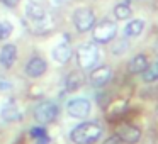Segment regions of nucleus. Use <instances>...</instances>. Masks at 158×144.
<instances>
[{
  "label": "nucleus",
  "mask_w": 158,
  "mask_h": 144,
  "mask_svg": "<svg viewBox=\"0 0 158 144\" xmlns=\"http://www.w3.org/2000/svg\"><path fill=\"white\" fill-rule=\"evenodd\" d=\"M102 134L104 129L99 122H82L70 132V139L75 144H95Z\"/></svg>",
  "instance_id": "f257e3e1"
},
{
  "label": "nucleus",
  "mask_w": 158,
  "mask_h": 144,
  "mask_svg": "<svg viewBox=\"0 0 158 144\" xmlns=\"http://www.w3.org/2000/svg\"><path fill=\"white\" fill-rule=\"evenodd\" d=\"M77 63L82 70H92L95 68V65L99 63L100 58V51L97 48V44L94 42H85V44H80L77 48Z\"/></svg>",
  "instance_id": "f03ea898"
},
{
  "label": "nucleus",
  "mask_w": 158,
  "mask_h": 144,
  "mask_svg": "<svg viewBox=\"0 0 158 144\" xmlns=\"http://www.w3.org/2000/svg\"><path fill=\"white\" fill-rule=\"evenodd\" d=\"M116 34H117V24L114 21H109V19L100 21L99 24H95L92 27V38H94V41L99 42V44H107V42H110L116 38Z\"/></svg>",
  "instance_id": "7ed1b4c3"
},
{
  "label": "nucleus",
  "mask_w": 158,
  "mask_h": 144,
  "mask_svg": "<svg viewBox=\"0 0 158 144\" xmlns=\"http://www.w3.org/2000/svg\"><path fill=\"white\" fill-rule=\"evenodd\" d=\"M58 105H56L55 102H51V100H44V102L38 103V105L34 107V112H32V115H34V119L38 120L41 126H46V124H51L53 120L58 117Z\"/></svg>",
  "instance_id": "20e7f679"
},
{
  "label": "nucleus",
  "mask_w": 158,
  "mask_h": 144,
  "mask_svg": "<svg viewBox=\"0 0 158 144\" xmlns=\"http://www.w3.org/2000/svg\"><path fill=\"white\" fill-rule=\"evenodd\" d=\"M73 24L78 32H89L95 26V14L89 7H80L73 12Z\"/></svg>",
  "instance_id": "39448f33"
},
{
  "label": "nucleus",
  "mask_w": 158,
  "mask_h": 144,
  "mask_svg": "<svg viewBox=\"0 0 158 144\" xmlns=\"http://www.w3.org/2000/svg\"><path fill=\"white\" fill-rule=\"evenodd\" d=\"M90 110H92V105L87 98H72L68 103H66V112L70 114L75 119H85L89 117Z\"/></svg>",
  "instance_id": "423d86ee"
},
{
  "label": "nucleus",
  "mask_w": 158,
  "mask_h": 144,
  "mask_svg": "<svg viewBox=\"0 0 158 144\" xmlns=\"http://www.w3.org/2000/svg\"><path fill=\"white\" fill-rule=\"evenodd\" d=\"M116 136L119 137L123 142H126V144H136V142H139L143 132H141V129H139V127H136V126L123 124V126L117 127Z\"/></svg>",
  "instance_id": "0eeeda50"
},
{
  "label": "nucleus",
  "mask_w": 158,
  "mask_h": 144,
  "mask_svg": "<svg viewBox=\"0 0 158 144\" xmlns=\"http://www.w3.org/2000/svg\"><path fill=\"white\" fill-rule=\"evenodd\" d=\"M46 70H48V63H46L41 56H32V58L26 63L24 71L29 78H41L46 73Z\"/></svg>",
  "instance_id": "6e6552de"
},
{
  "label": "nucleus",
  "mask_w": 158,
  "mask_h": 144,
  "mask_svg": "<svg viewBox=\"0 0 158 144\" xmlns=\"http://www.w3.org/2000/svg\"><path fill=\"white\" fill-rule=\"evenodd\" d=\"M89 80H90V83H92V86L100 88V86L107 85V83L112 80V70H110L109 66H99V68H92V73H90Z\"/></svg>",
  "instance_id": "1a4fd4ad"
},
{
  "label": "nucleus",
  "mask_w": 158,
  "mask_h": 144,
  "mask_svg": "<svg viewBox=\"0 0 158 144\" xmlns=\"http://www.w3.org/2000/svg\"><path fill=\"white\" fill-rule=\"evenodd\" d=\"M26 17H27L31 22H34V24H39V22H44L46 10L39 2L29 0L27 4H26Z\"/></svg>",
  "instance_id": "9d476101"
},
{
  "label": "nucleus",
  "mask_w": 158,
  "mask_h": 144,
  "mask_svg": "<svg viewBox=\"0 0 158 144\" xmlns=\"http://www.w3.org/2000/svg\"><path fill=\"white\" fill-rule=\"evenodd\" d=\"M51 56H53V59H55L56 63H60V65H66V63L72 59V56H73V49H72V46H70L66 41H63V42H60V44H56L55 48H53Z\"/></svg>",
  "instance_id": "9b49d317"
},
{
  "label": "nucleus",
  "mask_w": 158,
  "mask_h": 144,
  "mask_svg": "<svg viewBox=\"0 0 158 144\" xmlns=\"http://www.w3.org/2000/svg\"><path fill=\"white\" fill-rule=\"evenodd\" d=\"M17 59V48L15 44H5L4 48L0 49V66L5 70L12 68Z\"/></svg>",
  "instance_id": "f8f14e48"
},
{
  "label": "nucleus",
  "mask_w": 158,
  "mask_h": 144,
  "mask_svg": "<svg viewBox=\"0 0 158 144\" xmlns=\"http://www.w3.org/2000/svg\"><path fill=\"white\" fill-rule=\"evenodd\" d=\"M83 83H85V75L82 71H72L65 80V88L66 92H77Z\"/></svg>",
  "instance_id": "ddd939ff"
},
{
  "label": "nucleus",
  "mask_w": 158,
  "mask_h": 144,
  "mask_svg": "<svg viewBox=\"0 0 158 144\" xmlns=\"http://www.w3.org/2000/svg\"><path fill=\"white\" fill-rule=\"evenodd\" d=\"M148 66V58L144 54H136L127 65V70H129L131 75H138V73H143Z\"/></svg>",
  "instance_id": "4468645a"
},
{
  "label": "nucleus",
  "mask_w": 158,
  "mask_h": 144,
  "mask_svg": "<svg viewBox=\"0 0 158 144\" xmlns=\"http://www.w3.org/2000/svg\"><path fill=\"white\" fill-rule=\"evenodd\" d=\"M143 29H144V22L141 19H133L124 27V36L126 38H138L143 32Z\"/></svg>",
  "instance_id": "2eb2a0df"
},
{
  "label": "nucleus",
  "mask_w": 158,
  "mask_h": 144,
  "mask_svg": "<svg viewBox=\"0 0 158 144\" xmlns=\"http://www.w3.org/2000/svg\"><path fill=\"white\" fill-rule=\"evenodd\" d=\"M2 119L7 120V122L21 119V110H19V107L15 105V102L10 100V102H7L4 105V109H2Z\"/></svg>",
  "instance_id": "dca6fc26"
},
{
  "label": "nucleus",
  "mask_w": 158,
  "mask_h": 144,
  "mask_svg": "<svg viewBox=\"0 0 158 144\" xmlns=\"http://www.w3.org/2000/svg\"><path fill=\"white\" fill-rule=\"evenodd\" d=\"M126 110H127V102H126V100H119V102H116L109 109L107 117H109V120H117V119H121V117L124 115Z\"/></svg>",
  "instance_id": "f3484780"
},
{
  "label": "nucleus",
  "mask_w": 158,
  "mask_h": 144,
  "mask_svg": "<svg viewBox=\"0 0 158 144\" xmlns=\"http://www.w3.org/2000/svg\"><path fill=\"white\" fill-rule=\"evenodd\" d=\"M133 15V10H131V7L124 2V4H117L116 7H114V17L117 19V21H127V19Z\"/></svg>",
  "instance_id": "a211bd4d"
},
{
  "label": "nucleus",
  "mask_w": 158,
  "mask_h": 144,
  "mask_svg": "<svg viewBox=\"0 0 158 144\" xmlns=\"http://www.w3.org/2000/svg\"><path fill=\"white\" fill-rule=\"evenodd\" d=\"M141 78H143L144 83H153L158 80V63L155 65H148L146 70L141 73Z\"/></svg>",
  "instance_id": "6ab92c4d"
},
{
  "label": "nucleus",
  "mask_w": 158,
  "mask_h": 144,
  "mask_svg": "<svg viewBox=\"0 0 158 144\" xmlns=\"http://www.w3.org/2000/svg\"><path fill=\"white\" fill-rule=\"evenodd\" d=\"M12 31H14V26H12L9 21L0 22V36H2V39H7L9 36L12 34Z\"/></svg>",
  "instance_id": "aec40b11"
},
{
  "label": "nucleus",
  "mask_w": 158,
  "mask_h": 144,
  "mask_svg": "<svg viewBox=\"0 0 158 144\" xmlns=\"http://www.w3.org/2000/svg\"><path fill=\"white\" fill-rule=\"evenodd\" d=\"M141 144H156V141H158V136H156V130H148L144 136H141Z\"/></svg>",
  "instance_id": "412c9836"
},
{
  "label": "nucleus",
  "mask_w": 158,
  "mask_h": 144,
  "mask_svg": "<svg viewBox=\"0 0 158 144\" xmlns=\"http://www.w3.org/2000/svg\"><path fill=\"white\" fill-rule=\"evenodd\" d=\"M31 137L32 139H39V137H43V136H46V129L43 126H38V127H32L31 129Z\"/></svg>",
  "instance_id": "4be33fe9"
},
{
  "label": "nucleus",
  "mask_w": 158,
  "mask_h": 144,
  "mask_svg": "<svg viewBox=\"0 0 158 144\" xmlns=\"http://www.w3.org/2000/svg\"><path fill=\"white\" fill-rule=\"evenodd\" d=\"M19 2H21V0H0V4L5 5V7H9V9H15Z\"/></svg>",
  "instance_id": "5701e85b"
},
{
  "label": "nucleus",
  "mask_w": 158,
  "mask_h": 144,
  "mask_svg": "<svg viewBox=\"0 0 158 144\" xmlns=\"http://www.w3.org/2000/svg\"><path fill=\"white\" fill-rule=\"evenodd\" d=\"M104 144H123V141L119 139V137L116 136V134H114V136H110L109 139H106V142Z\"/></svg>",
  "instance_id": "b1692460"
},
{
  "label": "nucleus",
  "mask_w": 158,
  "mask_h": 144,
  "mask_svg": "<svg viewBox=\"0 0 158 144\" xmlns=\"http://www.w3.org/2000/svg\"><path fill=\"white\" fill-rule=\"evenodd\" d=\"M36 141H38V144H49L48 134H46V136H43V137H39V139H36Z\"/></svg>",
  "instance_id": "393cba45"
},
{
  "label": "nucleus",
  "mask_w": 158,
  "mask_h": 144,
  "mask_svg": "<svg viewBox=\"0 0 158 144\" xmlns=\"http://www.w3.org/2000/svg\"><path fill=\"white\" fill-rule=\"evenodd\" d=\"M5 88H10V83H4V82H0V90H5Z\"/></svg>",
  "instance_id": "a878e982"
},
{
  "label": "nucleus",
  "mask_w": 158,
  "mask_h": 144,
  "mask_svg": "<svg viewBox=\"0 0 158 144\" xmlns=\"http://www.w3.org/2000/svg\"><path fill=\"white\" fill-rule=\"evenodd\" d=\"M155 49H156V53H158V42H156V46H155Z\"/></svg>",
  "instance_id": "bb28decb"
},
{
  "label": "nucleus",
  "mask_w": 158,
  "mask_h": 144,
  "mask_svg": "<svg viewBox=\"0 0 158 144\" xmlns=\"http://www.w3.org/2000/svg\"><path fill=\"white\" fill-rule=\"evenodd\" d=\"M156 115H158V103H156Z\"/></svg>",
  "instance_id": "cd10ccee"
},
{
  "label": "nucleus",
  "mask_w": 158,
  "mask_h": 144,
  "mask_svg": "<svg viewBox=\"0 0 158 144\" xmlns=\"http://www.w3.org/2000/svg\"><path fill=\"white\" fill-rule=\"evenodd\" d=\"M0 41H2V36H0Z\"/></svg>",
  "instance_id": "c85d7f7f"
}]
</instances>
